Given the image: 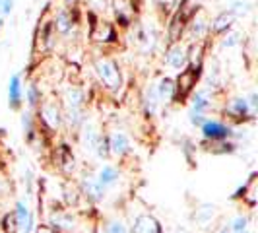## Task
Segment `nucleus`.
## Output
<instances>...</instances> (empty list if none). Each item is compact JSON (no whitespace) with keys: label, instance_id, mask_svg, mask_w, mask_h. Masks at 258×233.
<instances>
[{"label":"nucleus","instance_id":"nucleus-4","mask_svg":"<svg viewBox=\"0 0 258 233\" xmlns=\"http://www.w3.org/2000/svg\"><path fill=\"white\" fill-rule=\"evenodd\" d=\"M186 51H188V49L182 45L181 41L173 43V45H171V49L167 51V59H165V63H167L171 68H175V70H182L184 66L188 65Z\"/></svg>","mask_w":258,"mask_h":233},{"label":"nucleus","instance_id":"nucleus-22","mask_svg":"<svg viewBox=\"0 0 258 233\" xmlns=\"http://www.w3.org/2000/svg\"><path fill=\"white\" fill-rule=\"evenodd\" d=\"M157 103H159V95H157V90L154 88H148L146 93H144V107H146V113L148 115H154L155 109H157Z\"/></svg>","mask_w":258,"mask_h":233},{"label":"nucleus","instance_id":"nucleus-15","mask_svg":"<svg viewBox=\"0 0 258 233\" xmlns=\"http://www.w3.org/2000/svg\"><path fill=\"white\" fill-rule=\"evenodd\" d=\"M157 95H159V101H171L175 99V82L171 78H161L159 84L155 86Z\"/></svg>","mask_w":258,"mask_h":233},{"label":"nucleus","instance_id":"nucleus-3","mask_svg":"<svg viewBox=\"0 0 258 233\" xmlns=\"http://www.w3.org/2000/svg\"><path fill=\"white\" fill-rule=\"evenodd\" d=\"M198 74H200V66H188V68L184 66L177 78V82H175V97H179V99L186 97L196 86Z\"/></svg>","mask_w":258,"mask_h":233},{"label":"nucleus","instance_id":"nucleus-40","mask_svg":"<svg viewBox=\"0 0 258 233\" xmlns=\"http://www.w3.org/2000/svg\"><path fill=\"white\" fill-rule=\"evenodd\" d=\"M175 233H190L188 229H184V227H177V231Z\"/></svg>","mask_w":258,"mask_h":233},{"label":"nucleus","instance_id":"nucleus-41","mask_svg":"<svg viewBox=\"0 0 258 233\" xmlns=\"http://www.w3.org/2000/svg\"><path fill=\"white\" fill-rule=\"evenodd\" d=\"M74 2H76V0H64V4H68V6H72Z\"/></svg>","mask_w":258,"mask_h":233},{"label":"nucleus","instance_id":"nucleus-16","mask_svg":"<svg viewBox=\"0 0 258 233\" xmlns=\"http://www.w3.org/2000/svg\"><path fill=\"white\" fill-rule=\"evenodd\" d=\"M134 233H161L159 223L152 216H140L134 225Z\"/></svg>","mask_w":258,"mask_h":233},{"label":"nucleus","instance_id":"nucleus-26","mask_svg":"<svg viewBox=\"0 0 258 233\" xmlns=\"http://www.w3.org/2000/svg\"><path fill=\"white\" fill-rule=\"evenodd\" d=\"M239 41H241V33L239 31H229L225 37L221 39V47L223 49H231L235 45H239Z\"/></svg>","mask_w":258,"mask_h":233},{"label":"nucleus","instance_id":"nucleus-2","mask_svg":"<svg viewBox=\"0 0 258 233\" xmlns=\"http://www.w3.org/2000/svg\"><path fill=\"white\" fill-rule=\"evenodd\" d=\"M93 68H95L99 80L103 82L109 90H118L120 88L122 78H120V72H118V66H116L115 61H111L107 56H99V59H95Z\"/></svg>","mask_w":258,"mask_h":233},{"label":"nucleus","instance_id":"nucleus-13","mask_svg":"<svg viewBox=\"0 0 258 233\" xmlns=\"http://www.w3.org/2000/svg\"><path fill=\"white\" fill-rule=\"evenodd\" d=\"M8 103L12 109H18L22 103V80L20 74H14L10 78V84H8Z\"/></svg>","mask_w":258,"mask_h":233},{"label":"nucleus","instance_id":"nucleus-27","mask_svg":"<svg viewBox=\"0 0 258 233\" xmlns=\"http://www.w3.org/2000/svg\"><path fill=\"white\" fill-rule=\"evenodd\" d=\"M16 216H18V227L24 229L27 220H29V212H27V206L24 202H18V212H16Z\"/></svg>","mask_w":258,"mask_h":233},{"label":"nucleus","instance_id":"nucleus-21","mask_svg":"<svg viewBox=\"0 0 258 233\" xmlns=\"http://www.w3.org/2000/svg\"><path fill=\"white\" fill-rule=\"evenodd\" d=\"M229 113L235 116L252 115V111H250V107H248V101H246L245 97H237V99H233L231 105H229Z\"/></svg>","mask_w":258,"mask_h":233},{"label":"nucleus","instance_id":"nucleus-20","mask_svg":"<svg viewBox=\"0 0 258 233\" xmlns=\"http://www.w3.org/2000/svg\"><path fill=\"white\" fill-rule=\"evenodd\" d=\"M116 179H118V173H116L115 167H111V165H105V167H101V171H99V175H97V181H99V185L101 187H111V185H115Z\"/></svg>","mask_w":258,"mask_h":233},{"label":"nucleus","instance_id":"nucleus-11","mask_svg":"<svg viewBox=\"0 0 258 233\" xmlns=\"http://www.w3.org/2000/svg\"><path fill=\"white\" fill-rule=\"evenodd\" d=\"M115 29L111 24L107 22H99L93 26V31H91V39H95L97 43H109V41H115Z\"/></svg>","mask_w":258,"mask_h":233},{"label":"nucleus","instance_id":"nucleus-10","mask_svg":"<svg viewBox=\"0 0 258 233\" xmlns=\"http://www.w3.org/2000/svg\"><path fill=\"white\" fill-rule=\"evenodd\" d=\"M41 116L49 129H58L60 127V109L56 103H45L41 107Z\"/></svg>","mask_w":258,"mask_h":233},{"label":"nucleus","instance_id":"nucleus-44","mask_svg":"<svg viewBox=\"0 0 258 233\" xmlns=\"http://www.w3.org/2000/svg\"><path fill=\"white\" fill-rule=\"evenodd\" d=\"M22 233H26V231H24V229H22Z\"/></svg>","mask_w":258,"mask_h":233},{"label":"nucleus","instance_id":"nucleus-1","mask_svg":"<svg viewBox=\"0 0 258 233\" xmlns=\"http://www.w3.org/2000/svg\"><path fill=\"white\" fill-rule=\"evenodd\" d=\"M198 10H200V2L198 0H181V4L175 8L173 18H171V24L167 27V37L171 43L181 41L182 33L186 29V24L190 22V18Z\"/></svg>","mask_w":258,"mask_h":233},{"label":"nucleus","instance_id":"nucleus-6","mask_svg":"<svg viewBox=\"0 0 258 233\" xmlns=\"http://www.w3.org/2000/svg\"><path fill=\"white\" fill-rule=\"evenodd\" d=\"M186 29H188V33H190V37L192 39L204 37V35L208 33V29H210V24H208L204 12L198 10V12L194 14L192 18H190V22L186 24Z\"/></svg>","mask_w":258,"mask_h":233},{"label":"nucleus","instance_id":"nucleus-8","mask_svg":"<svg viewBox=\"0 0 258 233\" xmlns=\"http://www.w3.org/2000/svg\"><path fill=\"white\" fill-rule=\"evenodd\" d=\"M52 27L60 33V35H68L70 31H72V27H74V18H72V12L70 10H58L56 12V18H54V22H52Z\"/></svg>","mask_w":258,"mask_h":233},{"label":"nucleus","instance_id":"nucleus-19","mask_svg":"<svg viewBox=\"0 0 258 233\" xmlns=\"http://www.w3.org/2000/svg\"><path fill=\"white\" fill-rule=\"evenodd\" d=\"M99 142V134L95 132L93 127H86L84 134H82V146L86 152H95V146Z\"/></svg>","mask_w":258,"mask_h":233},{"label":"nucleus","instance_id":"nucleus-7","mask_svg":"<svg viewBox=\"0 0 258 233\" xmlns=\"http://www.w3.org/2000/svg\"><path fill=\"white\" fill-rule=\"evenodd\" d=\"M202 132L206 138H212V140H223L231 134V129H227L225 125H221L218 121H204L202 123Z\"/></svg>","mask_w":258,"mask_h":233},{"label":"nucleus","instance_id":"nucleus-23","mask_svg":"<svg viewBox=\"0 0 258 233\" xmlns=\"http://www.w3.org/2000/svg\"><path fill=\"white\" fill-rule=\"evenodd\" d=\"M208 105H210L208 91L206 90L196 91V95H194V99H192V109H190V113H200V115H202L208 109Z\"/></svg>","mask_w":258,"mask_h":233},{"label":"nucleus","instance_id":"nucleus-34","mask_svg":"<svg viewBox=\"0 0 258 233\" xmlns=\"http://www.w3.org/2000/svg\"><path fill=\"white\" fill-rule=\"evenodd\" d=\"M95 152H97L99 157H107V155H109V142H107L105 138H99V142L95 146Z\"/></svg>","mask_w":258,"mask_h":233},{"label":"nucleus","instance_id":"nucleus-9","mask_svg":"<svg viewBox=\"0 0 258 233\" xmlns=\"http://www.w3.org/2000/svg\"><path fill=\"white\" fill-rule=\"evenodd\" d=\"M109 142V152L115 155H124L126 152H130V140L124 132H115L111 134V138L107 140Z\"/></svg>","mask_w":258,"mask_h":233},{"label":"nucleus","instance_id":"nucleus-17","mask_svg":"<svg viewBox=\"0 0 258 233\" xmlns=\"http://www.w3.org/2000/svg\"><path fill=\"white\" fill-rule=\"evenodd\" d=\"M82 187H84V193H86V196L88 198H91V200H101L105 194V189L99 185V181L97 179H84V183H82Z\"/></svg>","mask_w":258,"mask_h":233},{"label":"nucleus","instance_id":"nucleus-14","mask_svg":"<svg viewBox=\"0 0 258 233\" xmlns=\"http://www.w3.org/2000/svg\"><path fill=\"white\" fill-rule=\"evenodd\" d=\"M214 216H216V206L214 204H202L196 210V214H194V221H196L198 227L204 229V227H208L212 223Z\"/></svg>","mask_w":258,"mask_h":233},{"label":"nucleus","instance_id":"nucleus-18","mask_svg":"<svg viewBox=\"0 0 258 233\" xmlns=\"http://www.w3.org/2000/svg\"><path fill=\"white\" fill-rule=\"evenodd\" d=\"M64 101L68 109H82L84 105V91L80 88H68L64 93Z\"/></svg>","mask_w":258,"mask_h":233},{"label":"nucleus","instance_id":"nucleus-31","mask_svg":"<svg viewBox=\"0 0 258 233\" xmlns=\"http://www.w3.org/2000/svg\"><path fill=\"white\" fill-rule=\"evenodd\" d=\"M82 123V109H68V125L78 127Z\"/></svg>","mask_w":258,"mask_h":233},{"label":"nucleus","instance_id":"nucleus-37","mask_svg":"<svg viewBox=\"0 0 258 233\" xmlns=\"http://www.w3.org/2000/svg\"><path fill=\"white\" fill-rule=\"evenodd\" d=\"M22 125H24V129H27V132L31 130V115H29V113H26V115H24V119H22Z\"/></svg>","mask_w":258,"mask_h":233},{"label":"nucleus","instance_id":"nucleus-38","mask_svg":"<svg viewBox=\"0 0 258 233\" xmlns=\"http://www.w3.org/2000/svg\"><path fill=\"white\" fill-rule=\"evenodd\" d=\"M37 233H52V229L51 227H47V225H41L37 229Z\"/></svg>","mask_w":258,"mask_h":233},{"label":"nucleus","instance_id":"nucleus-42","mask_svg":"<svg viewBox=\"0 0 258 233\" xmlns=\"http://www.w3.org/2000/svg\"><path fill=\"white\" fill-rule=\"evenodd\" d=\"M0 29H2V18H0Z\"/></svg>","mask_w":258,"mask_h":233},{"label":"nucleus","instance_id":"nucleus-28","mask_svg":"<svg viewBox=\"0 0 258 233\" xmlns=\"http://www.w3.org/2000/svg\"><path fill=\"white\" fill-rule=\"evenodd\" d=\"M105 233H128V229H126V225H124L120 220H113L107 223Z\"/></svg>","mask_w":258,"mask_h":233},{"label":"nucleus","instance_id":"nucleus-12","mask_svg":"<svg viewBox=\"0 0 258 233\" xmlns=\"http://www.w3.org/2000/svg\"><path fill=\"white\" fill-rule=\"evenodd\" d=\"M113 12L116 20L120 22V26H130V18H132V4L128 0H113Z\"/></svg>","mask_w":258,"mask_h":233},{"label":"nucleus","instance_id":"nucleus-35","mask_svg":"<svg viewBox=\"0 0 258 233\" xmlns=\"http://www.w3.org/2000/svg\"><path fill=\"white\" fill-rule=\"evenodd\" d=\"M14 2L16 0H0V14L2 16H10V12L14 10Z\"/></svg>","mask_w":258,"mask_h":233},{"label":"nucleus","instance_id":"nucleus-25","mask_svg":"<svg viewBox=\"0 0 258 233\" xmlns=\"http://www.w3.org/2000/svg\"><path fill=\"white\" fill-rule=\"evenodd\" d=\"M51 221L54 227H62V229H72L74 227V220L70 216H62V214H52Z\"/></svg>","mask_w":258,"mask_h":233},{"label":"nucleus","instance_id":"nucleus-43","mask_svg":"<svg viewBox=\"0 0 258 233\" xmlns=\"http://www.w3.org/2000/svg\"><path fill=\"white\" fill-rule=\"evenodd\" d=\"M239 233H248V231H246V229H245V231H239Z\"/></svg>","mask_w":258,"mask_h":233},{"label":"nucleus","instance_id":"nucleus-33","mask_svg":"<svg viewBox=\"0 0 258 233\" xmlns=\"http://www.w3.org/2000/svg\"><path fill=\"white\" fill-rule=\"evenodd\" d=\"M27 101H29V105L39 103V90L35 84H31V86L27 88Z\"/></svg>","mask_w":258,"mask_h":233},{"label":"nucleus","instance_id":"nucleus-29","mask_svg":"<svg viewBox=\"0 0 258 233\" xmlns=\"http://www.w3.org/2000/svg\"><path fill=\"white\" fill-rule=\"evenodd\" d=\"M235 16H245V14H248L250 12V6L246 4V2H241V0H235L233 2V6L229 8Z\"/></svg>","mask_w":258,"mask_h":233},{"label":"nucleus","instance_id":"nucleus-30","mask_svg":"<svg viewBox=\"0 0 258 233\" xmlns=\"http://www.w3.org/2000/svg\"><path fill=\"white\" fill-rule=\"evenodd\" d=\"M246 223H248V220H246L245 216H237V218L231 221V225H229V227H231L233 233H239V231H245Z\"/></svg>","mask_w":258,"mask_h":233},{"label":"nucleus","instance_id":"nucleus-24","mask_svg":"<svg viewBox=\"0 0 258 233\" xmlns=\"http://www.w3.org/2000/svg\"><path fill=\"white\" fill-rule=\"evenodd\" d=\"M202 54H204V43H196V45H192L190 51H186V56H188L190 66L202 65Z\"/></svg>","mask_w":258,"mask_h":233},{"label":"nucleus","instance_id":"nucleus-39","mask_svg":"<svg viewBox=\"0 0 258 233\" xmlns=\"http://www.w3.org/2000/svg\"><path fill=\"white\" fill-rule=\"evenodd\" d=\"M218 233H233V231H231V227H229V225H223Z\"/></svg>","mask_w":258,"mask_h":233},{"label":"nucleus","instance_id":"nucleus-32","mask_svg":"<svg viewBox=\"0 0 258 233\" xmlns=\"http://www.w3.org/2000/svg\"><path fill=\"white\" fill-rule=\"evenodd\" d=\"M155 2V6L161 10V12H171L175 6H177V0H154Z\"/></svg>","mask_w":258,"mask_h":233},{"label":"nucleus","instance_id":"nucleus-36","mask_svg":"<svg viewBox=\"0 0 258 233\" xmlns=\"http://www.w3.org/2000/svg\"><path fill=\"white\" fill-rule=\"evenodd\" d=\"M190 123H192V125H202V123H204V115H200V113H190Z\"/></svg>","mask_w":258,"mask_h":233},{"label":"nucleus","instance_id":"nucleus-5","mask_svg":"<svg viewBox=\"0 0 258 233\" xmlns=\"http://www.w3.org/2000/svg\"><path fill=\"white\" fill-rule=\"evenodd\" d=\"M235 20H237V16H235L231 10H223V12L218 14V16L214 18V22L210 24V31H212L214 35L225 33V31L231 29V26L235 24Z\"/></svg>","mask_w":258,"mask_h":233}]
</instances>
